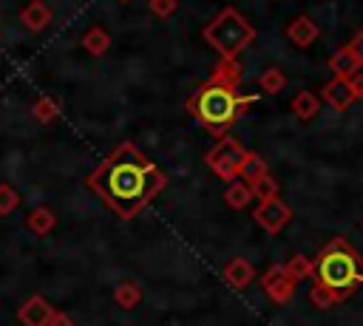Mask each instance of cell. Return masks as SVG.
Wrapping results in <instances>:
<instances>
[{
  "mask_svg": "<svg viewBox=\"0 0 363 326\" xmlns=\"http://www.w3.org/2000/svg\"><path fill=\"white\" fill-rule=\"evenodd\" d=\"M164 181H167L164 173L145 153H139V147L130 142L119 145L88 176V187L119 218H133L164 187Z\"/></svg>",
  "mask_w": 363,
  "mask_h": 326,
  "instance_id": "1",
  "label": "cell"
},
{
  "mask_svg": "<svg viewBox=\"0 0 363 326\" xmlns=\"http://www.w3.org/2000/svg\"><path fill=\"white\" fill-rule=\"evenodd\" d=\"M213 74H216V77H213L207 85H201V88L190 96L187 108L193 111V116H196L204 128L221 133L224 128H230V125L238 119V113L244 111V105H247L252 96H238V94H235L233 82L238 79L241 71H238V65H233V60H224Z\"/></svg>",
  "mask_w": 363,
  "mask_h": 326,
  "instance_id": "2",
  "label": "cell"
},
{
  "mask_svg": "<svg viewBox=\"0 0 363 326\" xmlns=\"http://www.w3.org/2000/svg\"><path fill=\"white\" fill-rule=\"evenodd\" d=\"M312 272H315V289H312V298L318 306H329V303H340L343 295L354 286L363 283V261L360 255L346 247L340 238L332 241L320 255L318 261L312 264Z\"/></svg>",
  "mask_w": 363,
  "mask_h": 326,
  "instance_id": "3",
  "label": "cell"
},
{
  "mask_svg": "<svg viewBox=\"0 0 363 326\" xmlns=\"http://www.w3.org/2000/svg\"><path fill=\"white\" fill-rule=\"evenodd\" d=\"M255 31L252 26L235 11V9H224L213 23H207L204 28V40L224 57V60H233L241 48H247L252 43Z\"/></svg>",
  "mask_w": 363,
  "mask_h": 326,
  "instance_id": "4",
  "label": "cell"
},
{
  "mask_svg": "<svg viewBox=\"0 0 363 326\" xmlns=\"http://www.w3.org/2000/svg\"><path fill=\"white\" fill-rule=\"evenodd\" d=\"M244 147L233 139V136H221L218 142H216V147L207 153V164H210V170L218 176V179H224V181H235L238 179V167H241V162H244Z\"/></svg>",
  "mask_w": 363,
  "mask_h": 326,
  "instance_id": "5",
  "label": "cell"
},
{
  "mask_svg": "<svg viewBox=\"0 0 363 326\" xmlns=\"http://www.w3.org/2000/svg\"><path fill=\"white\" fill-rule=\"evenodd\" d=\"M252 218H255L269 235H275V232H281V230L289 224L292 210H289L281 198H267V201H261V204L252 210Z\"/></svg>",
  "mask_w": 363,
  "mask_h": 326,
  "instance_id": "6",
  "label": "cell"
},
{
  "mask_svg": "<svg viewBox=\"0 0 363 326\" xmlns=\"http://www.w3.org/2000/svg\"><path fill=\"white\" fill-rule=\"evenodd\" d=\"M292 286H295V281L286 275V269H284V266H272V269L264 275V289H267V295H269L275 303L289 300Z\"/></svg>",
  "mask_w": 363,
  "mask_h": 326,
  "instance_id": "7",
  "label": "cell"
},
{
  "mask_svg": "<svg viewBox=\"0 0 363 326\" xmlns=\"http://www.w3.org/2000/svg\"><path fill=\"white\" fill-rule=\"evenodd\" d=\"M51 315H54V309H51V306L45 303V298H40V295L28 298V300L20 306V312H17V317L23 320V326H48Z\"/></svg>",
  "mask_w": 363,
  "mask_h": 326,
  "instance_id": "8",
  "label": "cell"
},
{
  "mask_svg": "<svg viewBox=\"0 0 363 326\" xmlns=\"http://www.w3.org/2000/svg\"><path fill=\"white\" fill-rule=\"evenodd\" d=\"M323 99H326L332 108L343 111V108H349V105H352L357 96H354V91H352V82H349V79L335 77L329 85H323Z\"/></svg>",
  "mask_w": 363,
  "mask_h": 326,
  "instance_id": "9",
  "label": "cell"
},
{
  "mask_svg": "<svg viewBox=\"0 0 363 326\" xmlns=\"http://www.w3.org/2000/svg\"><path fill=\"white\" fill-rule=\"evenodd\" d=\"M318 34H320V28H318V23L315 20H309L306 14H301V17H295L292 23H289V28H286V37L295 43V45H301V48H306V45H312L315 40H318Z\"/></svg>",
  "mask_w": 363,
  "mask_h": 326,
  "instance_id": "10",
  "label": "cell"
},
{
  "mask_svg": "<svg viewBox=\"0 0 363 326\" xmlns=\"http://www.w3.org/2000/svg\"><path fill=\"white\" fill-rule=\"evenodd\" d=\"M224 281L230 283V286H235V289H244L252 278H255V269H252V264L247 261V258H233L227 266H224Z\"/></svg>",
  "mask_w": 363,
  "mask_h": 326,
  "instance_id": "11",
  "label": "cell"
},
{
  "mask_svg": "<svg viewBox=\"0 0 363 326\" xmlns=\"http://www.w3.org/2000/svg\"><path fill=\"white\" fill-rule=\"evenodd\" d=\"M20 20H23V26H26V28L40 31V28H45V26H48V20H51V9H48L43 0H31V3H26V6H23Z\"/></svg>",
  "mask_w": 363,
  "mask_h": 326,
  "instance_id": "12",
  "label": "cell"
},
{
  "mask_svg": "<svg viewBox=\"0 0 363 326\" xmlns=\"http://www.w3.org/2000/svg\"><path fill=\"white\" fill-rule=\"evenodd\" d=\"M82 48L88 51V54H94V57H102L108 48H111V34L102 28V26H91L85 34H82Z\"/></svg>",
  "mask_w": 363,
  "mask_h": 326,
  "instance_id": "13",
  "label": "cell"
},
{
  "mask_svg": "<svg viewBox=\"0 0 363 326\" xmlns=\"http://www.w3.org/2000/svg\"><path fill=\"white\" fill-rule=\"evenodd\" d=\"M329 68H332V74L335 77H343V79H352L354 74H357V60L352 57V51H349V45H343V48H337L335 54H332V60H329Z\"/></svg>",
  "mask_w": 363,
  "mask_h": 326,
  "instance_id": "14",
  "label": "cell"
},
{
  "mask_svg": "<svg viewBox=\"0 0 363 326\" xmlns=\"http://www.w3.org/2000/svg\"><path fill=\"white\" fill-rule=\"evenodd\" d=\"M261 176H267V164H264V159L247 150V153H244V162H241V167H238V179L247 181V184H252V181L261 179Z\"/></svg>",
  "mask_w": 363,
  "mask_h": 326,
  "instance_id": "15",
  "label": "cell"
},
{
  "mask_svg": "<svg viewBox=\"0 0 363 326\" xmlns=\"http://www.w3.org/2000/svg\"><path fill=\"white\" fill-rule=\"evenodd\" d=\"M28 230L31 232H37V235H48L51 230H54V224H57V215L48 210V207H37L31 215H28Z\"/></svg>",
  "mask_w": 363,
  "mask_h": 326,
  "instance_id": "16",
  "label": "cell"
},
{
  "mask_svg": "<svg viewBox=\"0 0 363 326\" xmlns=\"http://www.w3.org/2000/svg\"><path fill=\"white\" fill-rule=\"evenodd\" d=\"M318 108H320V102H318V96L315 94H309V91H301L295 99H292V113L298 116V119H312L315 113H318Z\"/></svg>",
  "mask_w": 363,
  "mask_h": 326,
  "instance_id": "17",
  "label": "cell"
},
{
  "mask_svg": "<svg viewBox=\"0 0 363 326\" xmlns=\"http://www.w3.org/2000/svg\"><path fill=\"white\" fill-rule=\"evenodd\" d=\"M250 198H252V187H250L247 181H230V187H227V193H224V201H227L233 210L247 207Z\"/></svg>",
  "mask_w": 363,
  "mask_h": 326,
  "instance_id": "18",
  "label": "cell"
},
{
  "mask_svg": "<svg viewBox=\"0 0 363 326\" xmlns=\"http://www.w3.org/2000/svg\"><path fill=\"white\" fill-rule=\"evenodd\" d=\"M258 85H261L264 94H278V91L286 88V77H284V71L269 68V71H264V74L258 77Z\"/></svg>",
  "mask_w": 363,
  "mask_h": 326,
  "instance_id": "19",
  "label": "cell"
},
{
  "mask_svg": "<svg viewBox=\"0 0 363 326\" xmlns=\"http://www.w3.org/2000/svg\"><path fill=\"white\" fill-rule=\"evenodd\" d=\"M139 298H142V292H139V286L136 283H122V286H116V303L119 306H125V309H133L136 303H139Z\"/></svg>",
  "mask_w": 363,
  "mask_h": 326,
  "instance_id": "20",
  "label": "cell"
},
{
  "mask_svg": "<svg viewBox=\"0 0 363 326\" xmlns=\"http://www.w3.org/2000/svg\"><path fill=\"white\" fill-rule=\"evenodd\" d=\"M250 187H252V198H261V201L275 198V193H278V184L269 179V173H267V176H261V179H255Z\"/></svg>",
  "mask_w": 363,
  "mask_h": 326,
  "instance_id": "21",
  "label": "cell"
},
{
  "mask_svg": "<svg viewBox=\"0 0 363 326\" xmlns=\"http://www.w3.org/2000/svg\"><path fill=\"white\" fill-rule=\"evenodd\" d=\"M57 113H60V105H57L51 96H43V99L34 105V116H37L40 122H51Z\"/></svg>",
  "mask_w": 363,
  "mask_h": 326,
  "instance_id": "22",
  "label": "cell"
},
{
  "mask_svg": "<svg viewBox=\"0 0 363 326\" xmlns=\"http://www.w3.org/2000/svg\"><path fill=\"white\" fill-rule=\"evenodd\" d=\"M17 204H20V196H17V190H14V187H9V184H0V215L11 213Z\"/></svg>",
  "mask_w": 363,
  "mask_h": 326,
  "instance_id": "23",
  "label": "cell"
},
{
  "mask_svg": "<svg viewBox=\"0 0 363 326\" xmlns=\"http://www.w3.org/2000/svg\"><path fill=\"white\" fill-rule=\"evenodd\" d=\"M284 269H286V275H289L292 281H301V278H306V275L312 272V264H309V261H303V258L298 255V258H292Z\"/></svg>",
  "mask_w": 363,
  "mask_h": 326,
  "instance_id": "24",
  "label": "cell"
},
{
  "mask_svg": "<svg viewBox=\"0 0 363 326\" xmlns=\"http://www.w3.org/2000/svg\"><path fill=\"white\" fill-rule=\"evenodd\" d=\"M150 6V11L156 14V17H170V14H176V6H179V0H150L147 3Z\"/></svg>",
  "mask_w": 363,
  "mask_h": 326,
  "instance_id": "25",
  "label": "cell"
},
{
  "mask_svg": "<svg viewBox=\"0 0 363 326\" xmlns=\"http://www.w3.org/2000/svg\"><path fill=\"white\" fill-rule=\"evenodd\" d=\"M349 51H352V57L357 60V65H363V28L352 37V43H349Z\"/></svg>",
  "mask_w": 363,
  "mask_h": 326,
  "instance_id": "26",
  "label": "cell"
},
{
  "mask_svg": "<svg viewBox=\"0 0 363 326\" xmlns=\"http://www.w3.org/2000/svg\"><path fill=\"white\" fill-rule=\"evenodd\" d=\"M48 326H74V323H71V317L65 312H54L51 320H48Z\"/></svg>",
  "mask_w": 363,
  "mask_h": 326,
  "instance_id": "27",
  "label": "cell"
},
{
  "mask_svg": "<svg viewBox=\"0 0 363 326\" xmlns=\"http://www.w3.org/2000/svg\"><path fill=\"white\" fill-rule=\"evenodd\" d=\"M349 82H352V91H354V96H363V77H360V74H354Z\"/></svg>",
  "mask_w": 363,
  "mask_h": 326,
  "instance_id": "28",
  "label": "cell"
}]
</instances>
